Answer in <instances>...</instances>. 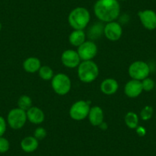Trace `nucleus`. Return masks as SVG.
<instances>
[{"mask_svg": "<svg viewBox=\"0 0 156 156\" xmlns=\"http://www.w3.org/2000/svg\"><path fill=\"white\" fill-rule=\"evenodd\" d=\"M94 14L103 22L115 21L120 14V5L117 0H97L94 7Z\"/></svg>", "mask_w": 156, "mask_h": 156, "instance_id": "f257e3e1", "label": "nucleus"}, {"mask_svg": "<svg viewBox=\"0 0 156 156\" xmlns=\"http://www.w3.org/2000/svg\"><path fill=\"white\" fill-rule=\"evenodd\" d=\"M90 21V14L87 9L77 7L72 10L68 16L69 25L74 30H83Z\"/></svg>", "mask_w": 156, "mask_h": 156, "instance_id": "f03ea898", "label": "nucleus"}, {"mask_svg": "<svg viewBox=\"0 0 156 156\" xmlns=\"http://www.w3.org/2000/svg\"><path fill=\"white\" fill-rule=\"evenodd\" d=\"M77 75L83 83H91L98 76L99 67L93 61H83L78 66Z\"/></svg>", "mask_w": 156, "mask_h": 156, "instance_id": "7ed1b4c3", "label": "nucleus"}, {"mask_svg": "<svg viewBox=\"0 0 156 156\" xmlns=\"http://www.w3.org/2000/svg\"><path fill=\"white\" fill-rule=\"evenodd\" d=\"M51 87L57 94L61 96L66 95L71 89V80L67 75L58 73L51 80Z\"/></svg>", "mask_w": 156, "mask_h": 156, "instance_id": "20e7f679", "label": "nucleus"}, {"mask_svg": "<svg viewBox=\"0 0 156 156\" xmlns=\"http://www.w3.org/2000/svg\"><path fill=\"white\" fill-rule=\"evenodd\" d=\"M27 120L26 111L22 110L19 107L11 109L7 115V122L13 129H22Z\"/></svg>", "mask_w": 156, "mask_h": 156, "instance_id": "39448f33", "label": "nucleus"}, {"mask_svg": "<svg viewBox=\"0 0 156 156\" xmlns=\"http://www.w3.org/2000/svg\"><path fill=\"white\" fill-rule=\"evenodd\" d=\"M150 67L147 63L142 61H136L132 63L129 67V74L133 79L142 81L148 76Z\"/></svg>", "mask_w": 156, "mask_h": 156, "instance_id": "423d86ee", "label": "nucleus"}, {"mask_svg": "<svg viewBox=\"0 0 156 156\" xmlns=\"http://www.w3.org/2000/svg\"><path fill=\"white\" fill-rule=\"evenodd\" d=\"M90 109V106L89 102L78 100L72 105L69 111V114L73 120L80 121L88 116Z\"/></svg>", "mask_w": 156, "mask_h": 156, "instance_id": "0eeeda50", "label": "nucleus"}, {"mask_svg": "<svg viewBox=\"0 0 156 156\" xmlns=\"http://www.w3.org/2000/svg\"><path fill=\"white\" fill-rule=\"evenodd\" d=\"M97 46L94 41H86L77 48V53L81 61H91L97 54Z\"/></svg>", "mask_w": 156, "mask_h": 156, "instance_id": "6e6552de", "label": "nucleus"}, {"mask_svg": "<svg viewBox=\"0 0 156 156\" xmlns=\"http://www.w3.org/2000/svg\"><path fill=\"white\" fill-rule=\"evenodd\" d=\"M103 34L106 36L107 39L109 41H118L122 34V28L119 23L115 22V21L106 23L104 25V30H103Z\"/></svg>", "mask_w": 156, "mask_h": 156, "instance_id": "1a4fd4ad", "label": "nucleus"}, {"mask_svg": "<svg viewBox=\"0 0 156 156\" xmlns=\"http://www.w3.org/2000/svg\"><path fill=\"white\" fill-rule=\"evenodd\" d=\"M142 25L146 29L152 31L156 28V12L151 9H145L138 13Z\"/></svg>", "mask_w": 156, "mask_h": 156, "instance_id": "9d476101", "label": "nucleus"}, {"mask_svg": "<svg viewBox=\"0 0 156 156\" xmlns=\"http://www.w3.org/2000/svg\"><path fill=\"white\" fill-rule=\"evenodd\" d=\"M80 56L77 51L74 50H66L61 55V62L64 67L68 68H75L80 64Z\"/></svg>", "mask_w": 156, "mask_h": 156, "instance_id": "9b49d317", "label": "nucleus"}, {"mask_svg": "<svg viewBox=\"0 0 156 156\" xmlns=\"http://www.w3.org/2000/svg\"><path fill=\"white\" fill-rule=\"evenodd\" d=\"M142 81L134 79L127 82L124 87V93L129 98H136L142 94Z\"/></svg>", "mask_w": 156, "mask_h": 156, "instance_id": "f8f14e48", "label": "nucleus"}, {"mask_svg": "<svg viewBox=\"0 0 156 156\" xmlns=\"http://www.w3.org/2000/svg\"><path fill=\"white\" fill-rule=\"evenodd\" d=\"M27 119L33 124H41L44 120V113L40 108L37 106H31L26 111Z\"/></svg>", "mask_w": 156, "mask_h": 156, "instance_id": "ddd939ff", "label": "nucleus"}, {"mask_svg": "<svg viewBox=\"0 0 156 156\" xmlns=\"http://www.w3.org/2000/svg\"><path fill=\"white\" fill-rule=\"evenodd\" d=\"M87 117L89 118V121L91 125L94 126H99L103 122L104 119L103 109L98 106H93L90 109Z\"/></svg>", "mask_w": 156, "mask_h": 156, "instance_id": "4468645a", "label": "nucleus"}, {"mask_svg": "<svg viewBox=\"0 0 156 156\" xmlns=\"http://www.w3.org/2000/svg\"><path fill=\"white\" fill-rule=\"evenodd\" d=\"M119 89V83L113 78H106L100 84V90L106 95H112Z\"/></svg>", "mask_w": 156, "mask_h": 156, "instance_id": "2eb2a0df", "label": "nucleus"}, {"mask_svg": "<svg viewBox=\"0 0 156 156\" xmlns=\"http://www.w3.org/2000/svg\"><path fill=\"white\" fill-rule=\"evenodd\" d=\"M38 140L34 136H27L21 141V148L25 152L31 153L36 151L38 147Z\"/></svg>", "mask_w": 156, "mask_h": 156, "instance_id": "dca6fc26", "label": "nucleus"}, {"mask_svg": "<svg viewBox=\"0 0 156 156\" xmlns=\"http://www.w3.org/2000/svg\"><path fill=\"white\" fill-rule=\"evenodd\" d=\"M41 67V61L35 57H30V58H26L23 62L24 70L30 73H34L38 71Z\"/></svg>", "mask_w": 156, "mask_h": 156, "instance_id": "f3484780", "label": "nucleus"}, {"mask_svg": "<svg viewBox=\"0 0 156 156\" xmlns=\"http://www.w3.org/2000/svg\"><path fill=\"white\" fill-rule=\"evenodd\" d=\"M70 44L75 47H79L86 41V34L83 30H73L69 35Z\"/></svg>", "mask_w": 156, "mask_h": 156, "instance_id": "a211bd4d", "label": "nucleus"}, {"mask_svg": "<svg viewBox=\"0 0 156 156\" xmlns=\"http://www.w3.org/2000/svg\"><path fill=\"white\" fill-rule=\"evenodd\" d=\"M103 30H104V25L101 22L95 23L88 30V37H90L92 40L99 38L103 33Z\"/></svg>", "mask_w": 156, "mask_h": 156, "instance_id": "6ab92c4d", "label": "nucleus"}, {"mask_svg": "<svg viewBox=\"0 0 156 156\" xmlns=\"http://www.w3.org/2000/svg\"><path fill=\"white\" fill-rule=\"evenodd\" d=\"M139 116L134 112H129L125 115V123L131 129H136L139 126Z\"/></svg>", "mask_w": 156, "mask_h": 156, "instance_id": "aec40b11", "label": "nucleus"}, {"mask_svg": "<svg viewBox=\"0 0 156 156\" xmlns=\"http://www.w3.org/2000/svg\"><path fill=\"white\" fill-rule=\"evenodd\" d=\"M39 76L44 80H52L54 77V70L51 68L49 66L44 65L41 66V68L38 70Z\"/></svg>", "mask_w": 156, "mask_h": 156, "instance_id": "412c9836", "label": "nucleus"}, {"mask_svg": "<svg viewBox=\"0 0 156 156\" xmlns=\"http://www.w3.org/2000/svg\"><path fill=\"white\" fill-rule=\"evenodd\" d=\"M18 106L22 110L27 111L32 106V100L27 95H22L18 100Z\"/></svg>", "mask_w": 156, "mask_h": 156, "instance_id": "4be33fe9", "label": "nucleus"}, {"mask_svg": "<svg viewBox=\"0 0 156 156\" xmlns=\"http://www.w3.org/2000/svg\"><path fill=\"white\" fill-rule=\"evenodd\" d=\"M153 115V108L151 106H145L140 112L141 119L144 121L149 120Z\"/></svg>", "mask_w": 156, "mask_h": 156, "instance_id": "5701e85b", "label": "nucleus"}, {"mask_svg": "<svg viewBox=\"0 0 156 156\" xmlns=\"http://www.w3.org/2000/svg\"><path fill=\"white\" fill-rule=\"evenodd\" d=\"M142 85L143 90L146 91V92H149V91H151L154 89V87H155V83H154L152 79L147 77L142 80Z\"/></svg>", "mask_w": 156, "mask_h": 156, "instance_id": "b1692460", "label": "nucleus"}, {"mask_svg": "<svg viewBox=\"0 0 156 156\" xmlns=\"http://www.w3.org/2000/svg\"><path fill=\"white\" fill-rule=\"evenodd\" d=\"M10 143L6 138L0 137V153H5L9 150Z\"/></svg>", "mask_w": 156, "mask_h": 156, "instance_id": "393cba45", "label": "nucleus"}, {"mask_svg": "<svg viewBox=\"0 0 156 156\" xmlns=\"http://www.w3.org/2000/svg\"><path fill=\"white\" fill-rule=\"evenodd\" d=\"M34 136L37 140H43L47 136V131L42 127H38L34 132Z\"/></svg>", "mask_w": 156, "mask_h": 156, "instance_id": "a878e982", "label": "nucleus"}, {"mask_svg": "<svg viewBox=\"0 0 156 156\" xmlns=\"http://www.w3.org/2000/svg\"><path fill=\"white\" fill-rule=\"evenodd\" d=\"M6 126V121H5V119H4L3 117L0 115V137L3 136V135L5 134L7 128Z\"/></svg>", "mask_w": 156, "mask_h": 156, "instance_id": "bb28decb", "label": "nucleus"}, {"mask_svg": "<svg viewBox=\"0 0 156 156\" xmlns=\"http://www.w3.org/2000/svg\"><path fill=\"white\" fill-rule=\"evenodd\" d=\"M136 133H137L138 136H145L146 134V129L144 128L143 126H138L137 128L136 129Z\"/></svg>", "mask_w": 156, "mask_h": 156, "instance_id": "cd10ccee", "label": "nucleus"}, {"mask_svg": "<svg viewBox=\"0 0 156 156\" xmlns=\"http://www.w3.org/2000/svg\"><path fill=\"white\" fill-rule=\"evenodd\" d=\"M99 127H100V129H103V130L107 129V128H108L107 123H106V122H105L104 121H103V122H102V123L100 124V126H99Z\"/></svg>", "mask_w": 156, "mask_h": 156, "instance_id": "c85d7f7f", "label": "nucleus"}, {"mask_svg": "<svg viewBox=\"0 0 156 156\" xmlns=\"http://www.w3.org/2000/svg\"><path fill=\"white\" fill-rule=\"evenodd\" d=\"M2 23H1V22H0V31H1V30H2Z\"/></svg>", "mask_w": 156, "mask_h": 156, "instance_id": "c756f323", "label": "nucleus"}, {"mask_svg": "<svg viewBox=\"0 0 156 156\" xmlns=\"http://www.w3.org/2000/svg\"><path fill=\"white\" fill-rule=\"evenodd\" d=\"M154 88H155V90H156V83H155V87H154Z\"/></svg>", "mask_w": 156, "mask_h": 156, "instance_id": "7c9ffc66", "label": "nucleus"}, {"mask_svg": "<svg viewBox=\"0 0 156 156\" xmlns=\"http://www.w3.org/2000/svg\"><path fill=\"white\" fill-rule=\"evenodd\" d=\"M122 1H124V0H122Z\"/></svg>", "mask_w": 156, "mask_h": 156, "instance_id": "2f4dec72", "label": "nucleus"}, {"mask_svg": "<svg viewBox=\"0 0 156 156\" xmlns=\"http://www.w3.org/2000/svg\"><path fill=\"white\" fill-rule=\"evenodd\" d=\"M155 117H156V115H155Z\"/></svg>", "mask_w": 156, "mask_h": 156, "instance_id": "473e14b6", "label": "nucleus"}]
</instances>
